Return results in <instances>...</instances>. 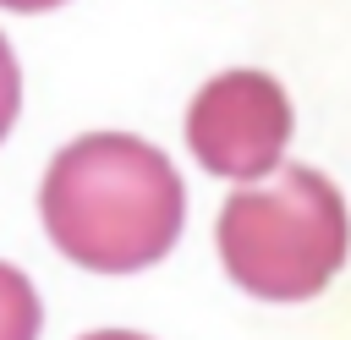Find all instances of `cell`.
Segmentation results:
<instances>
[{"label": "cell", "mask_w": 351, "mask_h": 340, "mask_svg": "<svg viewBox=\"0 0 351 340\" xmlns=\"http://www.w3.org/2000/svg\"><path fill=\"white\" fill-rule=\"evenodd\" d=\"M38 214L55 252L77 269L132 274L176 247L186 192L154 143L132 132H88L49 159Z\"/></svg>", "instance_id": "obj_1"}, {"label": "cell", "mask_w": 351, "mask_h": 340, "mask_svg": "<svg viewBox=\"0 0 351 340\" xmlns=\"http://www.w3.org/2000/svg\"><path fill=\"white\" fill-rule=\"evenodd\" d=\"M214 241L241 291L263 302H307L351 258V214L324 170L274 165L269 181H247L225 197Z\"/></svg>", "instance_id": "obj_2"}, {"label": "cell", "mask_w": 351, "mask_h": 340, "mask_svg": "<svg viewBox=\"0 0 351 340\" xmlns=\"http://www.w3.org/2000/svg\"><path fill=\"white\" fill-rule=\"evenodd\" d=\"M186 143L203 170L230 181H258L285 159L291 99L263 71H219L186 104Z\"/></svg>", "instance_id": "obj_3"}, {"label": "cell", "mask_w": 351, "mask_h": 340, "mask_svg": "<svg viewBox=\"0 0 351 340\" xmlns=\"http://www.w3.org/2000/svg\"><path fill=\"white\" fill-rule=\"evenodd\" d=\"M38 324H44V307H38L33 280L0 263V340H38Z\"/></svg>", "instance_id": "obj_4"}, {"label": "cell", "mask_w": 351, "mask_h": 340, "mask_svg": "<svg viewBox=\"0 0 351 340\" xmlns=\"http://www.w3.org/2000/svg\"><path fill=\"white\" fill-rule=\"evenodd\" d=\"M16 110H22V71H16L11 44L0 38V137L16 126Z\"/></svg>", "instance_id": "obj_5"}, {"label": "cell", "mask_w": 351, "mask_h": 340, "mask_svg": "<svg viewBox=\"0 0 351 340\" xmlns=\"http://www.w3.org/2000/svg\"><path fill=\"white\" fill-rule=\"evenodd\" d=\"M5 11H49V5H66V0H0Z\"/></svg>", "instance_id": "obj_6"}, {"label": "cell", "mask_w": 351, "mask_h": 340, "mask_svg": "<svg viewBox=\"0 0 351 340\" xmlns=\"http://www.w3.org/2000/svg\"><path fill=\"white\" fill-rule=\"evenodd\" d=\"M82 340H148V335H132V329H99V335H82Z\"/></svg>", "instance_id": "obj_7"}]
</instances>
